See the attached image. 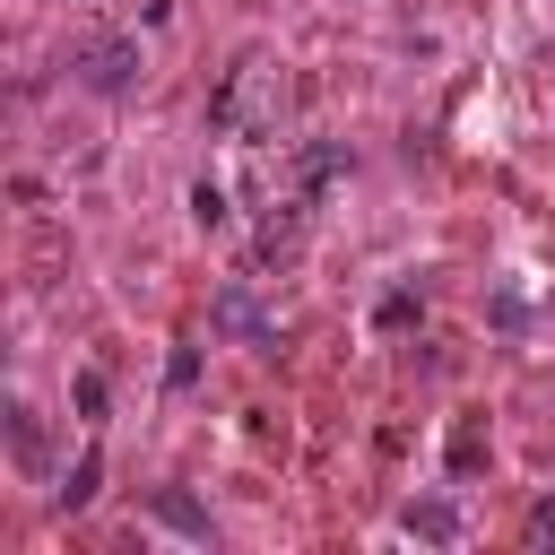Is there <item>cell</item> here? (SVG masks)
Returning a JSON list of instances; mask_svg holds the SVG:
<instances>
[{
    "mask_svg": "<svg viewBox=\"0 0 555 555\" xmlns=\"http://www.w3.org/2000/svg\"><path fill=\"white\" fill-rule=\"evenodd\" d=\"M208 130H225V139H269V130H278V69H269L260 52H243V61L217 78Z\"/></svg>",
    "mask_w": 555,
    "mask_h": 555,
    "instance_id": "6da1fadb",
    "label": "cell"
},
{
    "mask_svg": "<svg viewBox=\"0 0 555 555\" xmlns=\"http://www.w3.org/2000/svg\"><path fill=\"white\" fill-rule=\"evenodd\" d=\"M78 87L87 95H121L130 78H139V35H95V43H78Z\"/></svg>",
    "mask_w": 555,
    "mask_h": 555,
    "instance_id": "7a4b0ae2",
    "label": "cell"
},
{
    "mask_svg": "<svg viewBox=\"0 0 555 555\" xmlns=\"http://www.w3.org/2000/svg\"><path fill=\"white\" fill-rule=\"evenodd\" d=\"M338 165H347V147L312 139V147H295V165H286V173H295V191H304V199H321V191L338 182Z\"/></svg>",
    "mask_w": 555,
    "mask_h": 555,
    "instance_id": "3957f363",
    "label": "cell"
},
{
    "mask_svg": "<svg viewBox=\"0 0 555 555\" xmlns=\"http://www.w3.org/2000/svg\"><path fill=\"white\" fill-rule=\"evenodd\" d=\"M217 321H225V330H243L251 347H278V321H269V312H260L243 286H225V295H217Z\"/></svg>",
    "mask_w": 555,
    "mask_h": 555,
    "instance_id": "277c9868",
    "label": "cell"
},
{
    "mask_svg": "<svg viewBox=\"0 0 555 555\" xmlns=\"http://www.w3.org/2000/svg\"><path fill=\"white\" fill-rule=\"evenodd\" d=\"M147 512H156V520H165V529H182V538H208V512H199V503H191V494H156V503H147Z\"/></svg>",
    "mask_w": 555,
    "mask_h": 555,
    "instance_id": "5b68a950",
    "label": "cell"
},
{
    "mask_svg": "<svg viewBox=\"0 0 555 555\" xmlns=\"http://www.w3.org/2000/svg\"><path fill=\"white\" fill-rule=\"evenodd\" d=\"M95 477H104V468H95V451H87V460H78V468H69V477H61L52 494H61L69 512H87V503H95Z\"/></svg>",
    "mask_w": 555,
    "mask_h": 555,
    "instance_id": "8992f818",
    "label": "cell"
},
{
    "mask_svg": "<svg viewBox=\"0 0 555 555\" xmlns=\"http://www.w3.org/2000/svg\"><path fill=\"white\" fill-rule=\"evenodd\" d=\"M399 520H408V538H451V529H460V520H451V503H408Z\"/></svg>",
    "mask_w": 555,
    "mask_h": 555,
    "instance_id": "52a82bcc",
    "label": "cell"
},
{
    "mask_svg": "<svg viewBox=\"0 0 555 555\" xmlns=\"http://www.w3.org/2000/svg\"><path fill=\"white\" fill-rule=\"evenodd\" d=\"M9 451H17L26 468H43V434H35V416H26V408H9Z\"/></svg>",
    "mask_w": 555,
    "mask_h": 555,
    "instance_id": "ba28073f",
    "label": "cell"
},
{
    "mask_svg": "<svg viewBox=\"0 0 555 555\" xmlns=\"http://www.w3.org/2000/svg\"><path fill=\"white\" fill-rule=\"evenodd\" d=\"M191 217L217 234V225H225V191H217V182H199V191H191Z\"/></svg>",
    "mask_w": 555,
    "mask_h": 555,
    "instance_id": "9c48e42d",
    "label": "cell"
},
{
    "mask_svg": "<svg viewBox=\"0 0 555 555\" xmlns=\"http://www.w3.org/2000/svg\"><path fill=\"white\" fill-rule=\"evenodd\" d=\"M69 390H78V416H104V373H78Z\"/></svg>",
    "mask_w": 555,
    "mask_h": 555,
    "instance_id": "30bf717a",
    "label": "cell"
},
{
    "mask_svg": "<svg viewBox=\"0 0 555 555\" xmlns=\"http://www.w3.org/2000/svg\"><path fill=\"white\" fill-rule=\"evenodd\" d=\"M468 460H477V416H460V425H451V468H468Z\"/></svg>",
    "mask_w": 555,
    "mask_h": 555,
    "instance_id": "8fae6325",
    "label": "cell"
},
{
    "mask_svg": "<svg viewBox=\"0 0 555 555\" xmlns=\"http://www.w3.org/2000/svg\"><path fill=\"white\" fill-rule=\"evenodd\" d=\"M373 321H382V330H408V321H416V295H390V304H382Z\"/></svg>",
    "mask_w": 555,
    "mask_h": 555,
    "instance_id": "7c38bea8",
    "label": "cell"
},
{
    "mask_svg": "<svg viewBox=\"0 0 555 555\" xmlns=\"http://www.w3.org/2000/svg\"><path fill=\"white\" fill-rule=\"evenodd\" d=\"M529 529H538V538H555V503H538V512H529Z\"/></svg>",
    "mask_w": 555,
    "mask_h": 555,
    "instance_id": "4fadbf2b",
    "label": "cell"
}]
</instances>
